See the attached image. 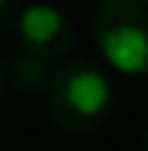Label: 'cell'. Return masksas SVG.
I'll list each match as a JSON object with an SVG mask.
<instances>
[{
	"label": "cell",
	"instance_id": "1",
	"mask_svg": "<svg viewBox=\"0 0 148 151\" xmlns=\"http://www.w3.org/2000/svg\"><path fill=\"white\" fill-rule=\"evenodd\" d=\"M47 114L67 134H91L115 108V84L108 70L91 57H67L54 67L47 84Z\"/></svg>",
	"mask_w": 148,
	"mask_h": 151
},
{
	"label": "cell",
	"instance_id": "2",
	"mask_svg": "<svg viewBox=\"0 0 148 151\" xmlns=\"http://www.w3.org/2000/svg\"><path fill=\"white\" fill-rule=\"evenodd\" d=\"M94 44L111 67L148 74V0H104L94 10Z\"/></svg>",
	"mask_w": 148,
	"mask_h": 151
},
{
	"label": "cell",
	"instance_id": "3",
	"mask_svg": "<svg viewBox=\"0 0 148 151\" xmlns=\"http://www.w3.org/2000/svg\"><path fill=\"white\" fill-rule=\"evenodd\" d=\"M77 30L74 20L57 7H20V17H17V47L27 50V54L47 60V64H64L67 54L74 50Z\"/></svg>",
	"mask_w": 148,
	"mask_h": 151
},
{
	"label": "cell",
	"instance_id": "4",
	"mask_svg": "<svg viewBox=\"0 0 148 151\" xmlns=\"http://www.w3.org/2000/svg\"><path fill=\"white\" fill-rule=\"evenodd\" d=\"M54 67L57 64H47V60L27 54V50L17 47L10 57L4 60V70H7V87H17V91H47L51 77H54Z\"/></svg>",
	"mask_w": 148,
	"mask_h": 151
},
{
	"label": "cell",
	"instance_id": "5",
	"mask_svg": "<svg viewBox=\"0 0 148 151\" xmlns=\"http://www.w3.org/2000/svg\"><path fill=\"white\" fill-rule=\"evenodd\" d=\"M17 17H20V7L10 4V0H0V34L17 27Z\"/></svg>",
	"mask_w": 148,
	"mask_h": 151
},
{
	"label": "cell",
	"instance_id": "6",
	"mask_svg": "<svg viewBox=\"0 0 148 151\" xmlns=\"http://www.w3.org/2000/svg\"><path fill=\"white\" fill-rule=\"evenodd\" d=\"M7 94V70H4V57H0V101Z\"/></svg>",
	"mask_w": 148,
	"mask_h": 151
},
{
	"label": "cell",
	"instance_id": "7",
	"mask_svg": "<svg viewBox=\"0 0 148 151\" xmlns=\"http://www.w3.org/2000/svg\"><path fill=\"white\" fill-rule=\"evenodd\" d=\"M142 151H148V128H145V138H142Z\"/></svg>",
	"mask_w": 148,
	"mask_h": 151
},
{
	"label": "cell",
	"instance_id": "8",
	"mask_svg": "<svg viewBox=\"0 0 148 151\" xmlns=\"http://www.w3.org/2000/svg\"><path fill=\"white\" fill-rule=\"evenodd\" d=\"M0 151H4V148H0Z\"/></svg>",
	"mask_w": 148,
	"mask_h": 151
}]
</instances>
